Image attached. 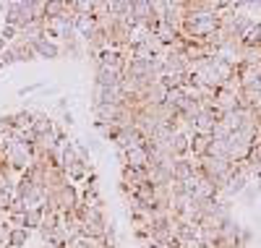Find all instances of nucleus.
Masks as SVG:
<instances>
[{
  "mask_svg": "<svg viewBox=\"0 0 261 248\" xmlns=\"http://www.w3.org/2000/svg\"><path fill=\"white\" fill-rule=\"evenodd\" d=\"M45 34L47 37H58V39H63V42H68V39H73L76 37V29H73V24L68 18H47L45 21Z\"/></svg>",
  "mask_w": 261,
  "mask_h": 248,
  "instance_id": "f257e3e1",
  "label": "nucleus"
},
{
  "mask_svg": "<svg viewBox=\"0 0 261 248\" xmlns=\"http://www.w3.org/2000/svg\"><path fill=\"white\" fill-rule=\"evenodd\" d=\"M113 141H115V146H118L120 152H128V149H136V146H144V144H146V139L141 136L136 128H123V131H118V136H115Z\"/></svg>",
  "mask_w": 261,
  "mask_h": 248,
  "instance_id": "f03ea898",
  "label": "nucleus"
},
{
  "mask_svg": "<svg viewBox=\"0 0 261 248\" xmlns=\"http://www.w3.org/2000/svg\"><path fill=\"white\" fill-rule=\"evenodd\" d=\"M217 120H220V115H217L214 110H204L201 115L193 120V131H196V136H212V131H214Z\"/></svg>",
  "mask_w": 261,
  "mask_h": 248,
  "instance_id": "7ed1b4c3",
  "label": "nucleus"
},
{
  "mask_svg": "<svg viewBox=\"0 0 261 248\" xmlns=\"http://www.w3.org/2000/svg\"><path fill=\"white\" fill-rule=\"evenodd\" d=\"M123 167H136V170H146L149 167V152L146 146H136V149H128L125 152V162Z\"/></svg>",
  "mask_w": 261,
  "mask_h": 248,
  "instance_id": "20e7f679",
  "label": "nucleus"
},
{
  "mask_svg": "<svg viewBox=\"0 0 261 248\" xmlns=\"http://www.w3.org/2000/svg\"><path fill=\"white\" fill-rule=\"evenodd\" d=\"M120 79H123V73L110 71V68H102V65L94 71V84L102 86V89H115V86H120Z\"/></svg>",
  "mask_w": 261,
  "mask_h": 248,
  "instance_id": "39448f33",
  "label": "nucleus"
},
{
  "mask_svg": "<svg viewBox=\"0 0 261 248\" xmlns=\"http://www.w3.org/2000/svg\"><path fill=\"white\" fill-rule=\"evenodd\" d=\"M110 68V71H118V73H123L125 71V63H123V58H120V53L118 50H105L102 55H99V60H97V65L94 68Z\"/></svg>",
  "mask_w": 261,
  "mask_h": 248,
  "instance_id": "423d86ee",
  "label": "nucleus"
},
{
  "mask_svg": "<svg viewBox=\"0 0 261 248\" xmlns=\"http://www.w3.org/2000/svg\"><path fill=\"white\" fill-rule=\"evenodd\" d=\"M130 16L136 18V24H146V21L154 16V11H151V3L149 0H130Z\"/></svg>",
  "mask_w": 261,
  "mask_h": 248,
  "instance_id": "0eeeda50",
  "label": "nucleus"
},
{
  "mask_svg": "<svg viewBox=\"0 0 261 248\" xmlns=\"http://www.w3.org/2000/svg\"><path fill=\"white\" fill-rule=\"evenodd\" d=\"M34 53H37V58L55 60V58H60V44H55L50 37H45V39H39V42L34 44Z\"/></svg>",
  "mask_w": 261,
  "mask_h": 248,
  "instance_id": "6e6552de",
  "label": "nucleus"
},
{
  "mask_svg": "<svg viewBox=\"0 0 261 248\" xmlns=\"http://www.w3.org/2000/svg\"><path fill=\"white\" fill-rule=\"evenodd\" d=\"M34 136H45V133L55 131V120L47 115V112H34V123H32Z\"/></svg>",
  "mask_w": 261,
  "mask_h": 248,
  "instance_id": "1a4fd4ad",
  "label": "nucleus"
},
{
  "mask_svg": "<svg viewBox=\"0 0 261 248\" xmlns=\"http://www.w3.org/2000/svg\"><path fill=\"white\" fill-rule=\"evenodd\" d=\"M217 186L212 183V180L206 178V175H199V183H196V193H193V199H199V201H206V199H217Z\"/></svg>",
  "mask_w": 261,
  "mask_h": 248,
  "instance_id": "9d476101",
  "label": "nucleus"
},
{
  "mask_svg": "<svg viewBox=\"0 0 261 248\" xmlns=\"http://www.w3.org/2000/svg\"><path fill=\"white\" fill-rule=\"evenodd\" d=\"M92 175V165H84V162H76L71 167H65V178L71 183H86V178Z\"/></svg>",
  "mask_w": 261,
  "mask_h": 248,
  "instance_id": "9b49d317",
  "label": "nucleus"
},
{
  "mask_svg": "<svg viewBox=\"0 0 261 248\" xmlns=\"http://www.w3.org/2000/svg\"><path fill=\"white\" fill-rule=\"evenodd\" d=\"M11 53H13V58L16 60H34L37 58V53H34V47L32 44H27V42H11V47H8Z\"/></svg>",
  "mask_w": 261,
  "mask_h": 248,
  "instance_id": "f8f14e48",
  "label": "nucleus"
},
{
  "mask_svg": "<svg viewBox=\"0 0 261 248\" xmlns=\"http://www.w3.org/2000/svg\"><path fill=\"white\" fill-rule=\"evenodd\" d=\"M73 29H76V34L79 37H89L94 29H97V21H94V16H76V24H73Z\"/></svg>",
  "mask_w": 261,
  "mask_h": 248,
  "instance_id": "ddd939ff",
  "label": "nucleus"
},
{
  "mask_svg": "<svg viewBox=\"0 0 261 248\" xmlns=\"http://www.w3.org/2000/svg\"><path fill=\"white\" fill-rule=\"evenodd\" d=\"M134 199L139 201V204H144V207H154V186H151V183L139 186L134 191Z\"/></svg>",
  "mask_w": 261,
  "mask_h": 248,
  "instance_id": "4468645a",
  "label": "nucleus"
},
{
  "mask_svg": "<svg viewBox=\"0 0 261 248\" xmlns=\"http://www.w3.org/2000/svg\"><path fill=\"white\" fill-rule=\"evenodd\" d=\"M212 146V136H193L191 139V157H206Z\"/></svg>",
  "mask_w": 261,
  "mask_h": 248,
  "instance_id": "2eb2a0df",
  "label": "nucleus"
},
{
  "mask_svg": "<svg viewBox=\"0 0 261 248\" xmlns=\"http://www.w3.org/2000/svg\"><path fill=\"white\" fill-rule=\"evenodd\" d=\"M27 243H29V230H27V228H11L8 248H24Z\"/></svg>",
  "mask_w": 261,
  "mask_h": 248,
  "instance_id": "dca6fc26",
  "label": "nucleus"
},
{
  "mask_svg": "<svg viewBox=\"0 0 261 248\" xmlns=\"http://www.w3.org/2000/svg\"><path fill=\"white\" fill-rule=\"evenodd\" d=\"M191 175H196V172H193V167H191V160H188V157L178 160V162H175V167H172V178L183 183V180H188Z\"/></svg>",
  "mask_w": 261,
  "mask_h": 248,
  "instance_id": "f3484780",
  "label": "nucleus"
},
{
  "mask_svg": "<svg viewBox=\"0 0 261 248\" xmlns=\"http://www.w3.org/2000/svg\"><path fill=\"white\" fill-rule=\"evenodd\" d=\"M42 219H45V212H42L39 207L37 209H27V230H39L42 228Z\"/></svg>",
  "mask_w": 261,
  "mask_h": 248,
  "instance_id": "a211bd4d",
  "label": "nucleus"
},
{
  "mask_svg": "<svg viewBox=\"0 0 261 248\" xmlns=\"http://www.w3.org/2000/svg\"><path fill=\"white\" fill-rule=\"evenodd\" d=\"M0 39L16 42V39H18V29H16V27H3V29H0Z\"/></svg>",
  "mask_w": 261,
  "mask_h": 248,
  "instance_id": "6ab92c4d",
  "label": "nucleus"
},
{
  "mask_svg": "<svg viewBox=\"0 0 261 248\" xmlns=\"http://www.w3.org/2000/svg\"><path fill=\"white\" fill-rule=\"evenodd\" d=\"M141 248H165V245H160V243H151V240H144V243H141Z\"/></svg>",
  "mask_w": 261,
  "mask_h": 248,
  "instance_id": "aec40b11",
  "label": "nucleus"
},
{
  "mask_svg": "<svg viewBox=\"0 0 261 248\" xmlns=\"http://www.w3.org/2000/svg\"><path fill=\"white\" fill-rule=\"evenodd\" d=\"M6 50V39H0V53H3Z\"/></svg>",
  "mask_w": 261,
  "mask_h": 248,
  "instance_id": "412c9836",
  "label": "nucleus"
},
{
  "mask_svg": "<svg viewBox=\"0 0 261 248\" xmlns=\"http://www.w3.org/2000/svg\"><path fill=\"white\" fill-rule=\"evenodd\" d=\"M0 68H3V63H0Z\"/></svg>",
  "mask_w": 261,
  "mask_h": 248,
  "instance_id": "4be33fe9",
  "label": "nucleus"
}]
</instances>
